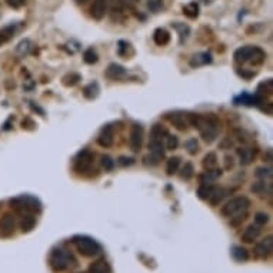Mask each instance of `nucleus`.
Wrapping results in <instances>:
<instances>
[{
	"label": "nucleus",
	"mask_w": 273,
	"mask_h": 273,
	"mask_svg": "<svg viewBox=\"0 0 273 273\" xmlns=\"http://www.w3.org/2000/svg\"><path fill=\"white\" fill-rule=\"evenodd\" d=\"M35 226H36V219L33 218L32 215H25L23 219H22V223H20L22 232H30Z\"/></svg>",
	"instance_id": "22"
},
{
	"label": "nucleus",
	"mask_w": 273,
	"mask_h": 273,
	"mask_svg": "<svg viewBox=\"0 0 273 273\" xmlns=\"http://www.w3.org/2000/svg\"><path fill=\"white\" fill-rule=\"evenodd\" d=\"M166 135H167V130H166L162 125L156 123V125L152 126V130H150L152 140H162V137L166 136Z\"/></svg>",
	"instance_id": "24"
},
{
	"label": "nucleus",
	"mask_w": 273,
	"mask_h": 273,
	"mask_svg": "<svg viewBox=\"0 0 273 273\" xmlns=\"http://www.w3.org/2000/svg\"><path fill=\"white\" fill-rule=\"evenodd\" d=\"M15 30H16V28H15L13 25L3 28L0 30V39H2V40H8V39H10V37L13 36Z\"/></svg>",
	"instance_id": "37"
},
{
	"label": "nucleus",
	"mask_w": 273,
	"mask_h": 273,
	"mask_svg": "<svg viewBox=\"0 0 273 273\" xmlns=\"http://www.w3.org/2000/svg\"><path fill=\"white\" fill-rule=\"evenodd\" d=\"M126 74V69L123 66L116 63H112L106 69V77H109L112 80H118V79H122L123 76Z\"/></svg>",
	"instance_id": "13"
},
{
	"label": "nucleus",
	"mask_w": 273,
	"mask_h": 273,
	"mask_svg": "<svg viewBox=\"0 0 273 273\" xmlns=\"http://www.w3.org/2000/svg\"><path fill=\"white\" fill-rule=\"evenodd\" d=\"M76 249L79 250V253L86 257H92V256L99 255L102 252V246L89 236H76L73 239Z\"/></svg>",
	"instance_id": "3"
},
{
	"label": "nucleus",
	"mask_w": 273,
	"mask_h": 273,
	"mask_svg": "<svg viewBox=\"0 0 273 273\" xmlns=\"http://www.w3.org/2000/svg\"><path fill=\"white\" fill-rule=\"evenodd\" d=\"M149 149H150V156H152L155 160H157V162L164 156L162 140H152V142L149 143Z\"/></svg>",
	"instance_id": "15"
},
{
	"label": "nucleus",
	"mask_w": 273,
	"mask_h": 273,
	"mask_svg": "<svg viewBox=\"0 0 273 273\" xmlns=\"http://www.w3.org/2000/svg\"><path fill=\"white\" fill-rule=\"evenodd\" d=\"M193 173H195L193 164H192L191 162H188V163H185V166H183L182 173H180V177H182L183 180H189V179H192Z\"/></svg>",
	"instance_id": "32"
},
{
	"label": "nucleus",
	"mask_w": 273,
	"mask_h": 273,
	"mask_svg": "<svg viewBox=\"0 0 273 273\" xmlns=\"http://www.w3.org/2000/svg\"><path fill=\"white\" fill-rule=\"evenodd\" d=\"M225 160H226V169H232L233 167V157L232 156H226Z\"/></svg>",
	"instance_id": "44"
},
{
	"label": "nucleus",
	"mask_w": 273,
	"mask_h": 273,
	"mask_svg": "<svg viewBox=\"0 0 273 273\" xmlns=\"http://www.w3.org/2000/svg\"><path fill=\"white\" fill-rule=\"evenodd\" d=\"M130 149L133 152H139L143 143V128L140 125H133L130 129V137H129Z\"/></svg>",
	"instance_id": "6"
},
{
	"label": "nucleus",
	"mask_w": 273,
	"mask_h": 273,
	"mask_svg": "<svg viewBox=\"0 0 273 273\" xmlns=\"http://www.w3.org/2000/svg\"><path fill=\"white\" fill-rule=\"evenodd\" d=\"M101 163H102V166L105 167V170H108V172L113 170V167H115V160H113V159H112V157L108 155L102 156Z\"/></svg>",
	"instance_id": "36"
},
{
	"label": "nucleus",
	"mask_w": 273,
	"mask_h": 273,
	"mask_svg": "<svg viewBox=\"0 0 273 273\" xmlns=\"http://www.w3.org/2000/svg\"><path fill=\"white\" fill-rule=\"evenodd\" d=\"M252 192H255L257 195H263L266 192H269L270 193V185L269 183H266L264 180H260V182L255 183L253 186H252Z\"/></svg>",
	"instance_id": "29"
},
{
	"label": "nucleus",
	"mask_w": 273,
	"mask_h": 273,
	"mask_svg": "<svg viewBox=\"0 0 273 273\" xmlns=\"http://www.w3.org/2000/svg\"><path fill=\"white\" fill-rule=\"evenodd\" d=\"M153 40H155L156 45L166 46L170 42V35L164 29H156L155 35H153Z\"/></svg>",
	"instance_id": "18"
},
{
	"label": "nucleus",
	"mask_w": 273,
	"mask_h": 273,
	"mask_svg": "<svg viewBox=\"0 0 273 273\" xmlns=\"http://www.w3.org/2000/svg\"><path fill=\"white\" fill-rule=\"evenodd\" d=\"M259 235H260V229L257 228V226L250 225V226H247L245 229V232L242 235V240L246 242V243H252V242H255L256 239L259 237Z\"/></svg>",
	"instance_id": "16"
},
{
	"label": "nucleus",
	"mask_w": 273,
	"mask_h": 273,
	"mask_svg": "<svg viewBox=\"0 0 273 273\" xmlns=\"http://www.w3.org/2000/svg\"><path fill=\"white\" fill-rule=\"evenodd\" d=\"M98 93H99V86H98V83H90V84L86 86L84 90H83L84 98H87V99H95V98L98 96Z\"/></svg>",
	"instance_id": "27"
},
{
	"label": "nucleus",
	"mask_w": 273,
	"mask_h": 273,
	"mask_svg": "<svg viewBox=\"0 0 273 273\" xmlns=\"http://www.w3.org/2000/svg\"><path fill=\"white\" fill-rule=\"evenodd\" d=\"M201 130L202 137L205 139V142L212 143L219 133V129H220V123L219 120L213 115H208V116H201L199 119V123H198V128Z\"/></svg>",
	"instance_id": "2"
},
{
	"label": "nucleus",
	"mask_w": 273,
	"mask_h": 273,
	"mask_svg": "<svg viewBox=\"0 0 273 273\" xmlns=\"http://www.w3.org/2000/svg\"><path fill=\"white\" fill-rule=\"evenodd\" d=\"M169 122L172 123L173 126L179 130H186L188 126H189V119H188V115H185L182 112H174V113H170L169 116Z\"/></svg>",
	"instance_id": "7"
},
{
	"label": "nucleus",
	"mask_w": 273,
	"mask_h": 273,
	"mask_svg": "<svg viewBox=\"0 0 273 273\" xmlns=\"http://www.w3.org/2000/svg\"><path fill=\"white\" fill-rule=\"evenodd\" d=\"M186 149H188V152L191 153V155H196L198 153V150H199V143L196 142V139H189V140H186Z\"/></svg>",
	"instance_id": "35"
},
{
	"label": "nucleus",
	"mask_w": 273,
	"mask_h": 273,
	"mask_svg": "<svg viewBox=\"0 0 273 273\" xmlns=\"http://www.w3.org/2000/svg\"><path fill=\"white\" fill-rule=\"evenodd\" d=\"M239 153V159H240V163L242 164H249L255 160L256 150L252 147H243V149H239L237 150Z\"/></svg>",
	"instance_id": "14"
},
{
	"label": "nucleus",
	"mask_w": 273,
	"mask_h": 273,
	"mask_svg": "<svg viewBox=\"0 0 273 273\" xmlns=\"http://www.w3.org/2000/svg\"><path fill=\"white\" fill-rule=\"evenodd\" d=\"M83 59H84V62L87 64H93L98 62V55H96V52H95L93 49H87V50L83 53Z\"/></svg>",
	"instance_id": "34"
},
{
	"label": "nucleus",
	"mask_w": 273,
	"mask_h": 273,
	"mask_svg": "<svg viewBox=\"0 0 273 273\" xmlns=\"http://www.w3.org/2000/svg\"><path fill=\"white\" fill-rule=\"evenodd\" d=\"M226 196V191L225 189H213V192H212V195H210V203L213 205V206H216V205H219L220 202H222V199Z\"/></svg>",
	"instance_id": "26"
},
{
	"label": "nucleus",
	"mask_w": 273,
	"mask_h": 273,
	"mask_svg": "<svg viewBox=\"0 0 273 273\" xmlns=\"http://www.w3.org/2000/svg\"><path fill=\"white\" fill-rule=\"evenodd\" d=\"M269 220V216L266 213H256L255 215V222L257 225H266Z\"/></svg>",
	"instance_id": "41"
},
{
	"label": "nucleus",
	"mask_w": 273,
	"mask_h": 273,
	"mask_svg": "<svg viewBox=\"0 0 273 273\" xmlns=\"http://www.w3.org/2000/svg\"><path fill=\"white\" fill-rule=\"evenodd\" d=\"M92 163H93V153L90 150L84 149L77 155L76 160H74V170L77 173L84 174V173L90 170Z\"/></svg>",
	"instance_id": "5"
},
{
	"label": "nucleus",
	"mask_w": 273,
	"mask_h": 273,
	"mask_svg": "<svg viewBox=\"0 0 273 273\" xmlns=\"http://www.w3.org/2000/svg\"><path fill=\"white\" fill-rule=\"evenodd\" d=\"M110 267L105 259H101L89 267V273H109Z\"/></svg>",
	"instance_id": "20"
},
{
	"label": "nucleus",
	"mask_w": 273,
	"mask_h": 273,
	"mask_svg": "<svg viewBox=\"0 0 273 273\" xmlns=\"http://www.w3.org/2000/svg\"><path fill=\"white\" fill-rule=\"evenodd\" d=\"M119 163L120 164H132L133 163V159H130V157H120V159H119Z\"/></svg>",
	"instance_id": "43"
},
{
	"label": "nucleus",
	"mask_w": 273,
	"mask_h": 273,
	"mask_svg": "<svg viewBox=\"0 0 273 273\" xmlns=\"http://www.w3.org/2000/svg\"><path fill=\"white\" fill-rule=\"evenodd\" d=\"M212 192H213V188H212L210 185H202V186H199V189H198V196H199L201 199H203V201H206V199L210 198Z\"/></svg>",
	"instance_id": "30"
},
{
	"label": "nucleus",
	"mask_w": 273,
	"mask_h": 273,
	"mask_svg": "<svg viewBox=\"0 0 273 273\" xmlns=\"http://www.w3.org/2000/svg\"><path fill=\"white\" fill-rule=\"evenodd\" d=\"M15 230V218L6 215L0 222V236H10Z\"/></svg>",
	"instance_id": "11"
},
{
	"label": "nucleus",
	"mask_w": 273,
	"mask_h": 273,
	"mask_svg": "<svg viewBox=\"0 0 273 273\" xmlns=\"http://www.w3.org/2000/svg\"><path fill=\"white\" fill-rule=\"evenodd\" d=\"M264 59H266V53H264L263 50L260 47H253V53L250 56L249 62L253 66H259V64L263 63Z\"/></svg>",
	"instance_id": "21"
},
{
	"label": "nucleus",
	"mask_w": 273,
	"mask_h": 273,
	"mask_svg": "<svg viewBox=\"0 0 273 273\" xmlns=\"http://www.w3.org/2000/svg\"><path fill=\"white\" fill-rule=\"evenodd\" d=\"M147 8L152 10V12H159V10L163 8V2L162 0H150L147 3Z\"/></svg>",
	"instance_id": "39"
},
{
	"label": "nucleus",
	"mask_w": 273,
	"mask_h": 273,
	"mask_svg": "<svg viewBox=\"0 0 273 273\" xmlns=\"http://www.w3.org/2000/svg\"><path fill=\"white\" fill-rule=\"evenodd\" d=\"M232 256H233V259L236 262H246V260H249V252L246 250L245 247H242V246H235L232 249Z\"/></svg>",
	"instance_id": "19"
},
{
	"label": "nucleus",
	"mask_w": 273,
	"mask_h": 273,
	"mask_svg": "<svg viewBox=\"0 0 273 273\" xmlns=\"http://www.w3.org/2000/svg\"><path fill=\"white\" fill-rule=\"evenodd\" d=\"M246 216H247V213L245 212H240V213H237V215H235V216H232L230 218V225L232 226H237V225H240L243 220L246 219Z\"/></svg>",
	"instance_id": "38"
},
{
	"label": "nucleus",
	"mask_w": 273,
	"mask_h": 273,
	"mask_svg": "<svg viewBox=\"0 0 273 273\" xmlns=\"http://www.w3.org/2000/svg\"><path fill=\"white\" fill-rule=\"evenodd\" d=\"M253 47L255 46H243V47H240V49H237L236 52H235V60H236L237 63H245V62H249V59H250V56L253 53Z\"/></svg>",
	"instance_id": "12"
},
{
	"label": "nucleus",
	"mask_w": 273,
	"mask_h": 273,
	"mask_svg": "<svg viewBox=\"0 0 273 273\" xmlns=\"http://www.w3.org/2000/svg\"><path fill=\"white\" fill-rule=\"evenodd\" d=\"M272 245H273V240L272 236H267L264 237L262 242H259L255 247V253L257 257H266V256L270 255V252H272Z\"/></svg>",
	"instance_id": "9"
},
{
	"label": "nucleus",
	"mask_w": 273,
	"mask_h": 273,
	"mask_svg": "<svg viewBox=\"0 0 273 273\" xmlns=\"http://www.w3.org/2000/svg\"><path fill=\"white\" fill-rule=\"evenodd\" d=\"M6 3L13 9H19L25 5V0H6Z\"/></svg>",
	"instance_id": "42"
},
{
	"label": "nucleus",
	"mask_w": 273,
	"mask_h": 273,
	"mask_svg": "<svg viewBox=\"0 0 273 273\" xmlns=\"http://www.w3.org/2000/svg\"><path fill=\"white\" fill-rule=\"evenodd\" d=\"M183 13L191 19H196L199 16V5L196 2H192L183 8Z\"/></svg>",
	"instance_id": "23"
},
{
	"label": "nucleus",
	"mask_w": 273,
	"mask_h": 273,
	"mask_svg": "<svg viewBox=\"0 0 273 273\" xmlns=\"http://www.w3.org/2000/svg\"><path fill=\"white\" fill-rule=\"evenodd\" d=\"M113 140H115V135H113L112 126H106V128L102 129L101 135L98 137V143L102 147H110V146L113 145Z\"/></svg>",
	"instance_id": "10"
},
{
	"label": "nucleus",
	"mask_w": 273,
	"mask_h": 273,
	"mask_svg": "<svg viewBox=\"0 0 273 273\" xmlns=\"http://www.w3.org/2000/svg\"><path fill=\"white\" fill-rule=\"evenodd\" d=\"M179 166H180V157H170L169 160H167V166H166V172L169 176H172L174 173L177 172V169H179Z\"/></svg>",
	"instance_id": "25"
},
{
	"label": "nucleus",
	"mask_w": 273,
	"mask_h": 273,
	"mask_svg": "<svg viewBox=\"0 0 273 273\" xmlns=\"http://www.w3.org/2000/svg\"><path fill=\"white\" fill-rule=\"evenodd\" d=\"M218 164V157H216V153L210 152L208 155L203 157V166L209 170V169H213L215 166Z\"/></svg>",
	"instance_id": "28"
},
{
	"label": "nucleus",
	"mask_w": 273,
	"mask_h": 273,
	"mask_svg": "<svg viewBox=\"0 0 273 273\" xmlns=\"http://www.w3.org/2000/svg\"><path fill=\"white\" fill-rule=\"evenodd\" d=\"M49 263L52 266V269L55 272H62V270H66L67 267H72L76 264V259L74 256L66 250L63 247H59V249H55L50 255V260Z\"/></svg>",
	"instance_id": "1"
},
{
	"label": "nucleus",
	"mask_w": 273,
	"mask_h": 273,
	"mask_svg": "<svg viewBox=\"0 0 273 273\" xmlns=\"http://www.w3.org/2000/svg\"><path fill=\"white\" fill-rule=\"evenodd\" d=\"M86 2H89V0H76V3H79V5H82V3H86Z\"/></svg>",
	"instance_id": "45"
},
{
	"label": "nucleus",
	"mask_w": 273,
	"mask_h": 273,
	"mask_svg": "<svg viewBox=\"0 0 273 273\" xmlns=\"http://www.w3.org/2000/svg\"><path fill=\"white\" fill-rule=\"evenodd\" d=\"M179 145V139L177 136H174V135H170V136L167 137V149L169 150H174L176 147Z\"/></svg>",
	"instance_id": "40"
},
{
	"label": "nucleus",
	"mask_w": 273,
	"mask_h": 273,
	"mask_svg": "<svg viewBox=\"0 0 273 273\" xmlns=\"http://www.w3.org/2000/svg\"><path fill=\"white\" fill-rule=\"evenodd\" d=\"M250 206V201L246 198V196H239V198H235L232 201H229L223 208H222V215L226 216V218H232L240 212H245V210L249 209Z\"/></svg>",
	"instance_id": "4"
},
{
	"label": "nucleus",
	"mask_w": 273,
	"mask_h": 273,
	"mask_svg": "<svg viewBox=\"0 0 273 273\" xmlns=\"http://www.w3.org/2000/svg\"><path fill=\"white\" fill-rule=\"evenodd\" d=\"M256 177H259V179H270L272 177V169L270 167H257L256 169Z\"/></svg>",
	"instance_id": "33"
},
{
	"label": "nucleus",
	"mask_w": 273,
	"mask_h": 273,
	"mask_svg": "<svg viewBox=\"0 0 273 273\" xmlns=\"http://www.w3.org/2000/svg\"><path fill=\"white\" fill-rule=\"evenodd\" d=\"M79 80H80V74L79 73H70V74H66L63 77V84L69 87V86H74Z\"/></svg>",
	"instance_id": "31"
},
{
	"label": "nucleus",
	"mask_w": 273,
	"mask_h": 273,
	"mask_svg": "<svg viewBox=\"0 0 273 273\" xmlns=\"http://www.w3.org/2000/svg\"><path fill=\"white\" fill-rule=\"evenodd\" d=\"M203 2H205V3H210L212 0H203Z\"/></svg>",
	"instance_id": "46"
},
{
	"label": "nucleus",
	"mask_w": 273,
	"mask_h": 273,
	"mask_svg": "<svg viewBox=\"0 0 273 273\" xmlns=\"http://www.w3.org/2000/svg\"><path fill=\"white\" fill-rule=\"evenodd\" d=\"M108 5H109L108 0H95L90 8L92 18L96 20H102L108 12Z\"/></svg>",
	"instance_id": "8"
},
{
	"label": "nucleus",
	"mask_w": 273,
	"mask_h": 273,
	"mask_svg": "<svg viewBox=\"0 0 273 273\" xmlns=\"http://www.w3.org/2000/svg\"><path fill=\"white\" fill-rule=\"evenodd\" d=\"M220 174H222L220 169H209L208 172L201 174V183L202 185H210V183L215 182Z\"/></svg>",
	"instance_id": "17"
}]
</instances>
